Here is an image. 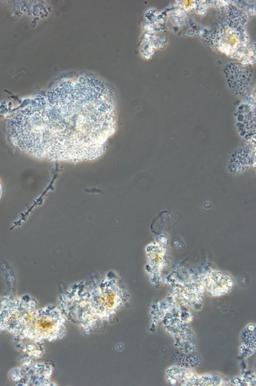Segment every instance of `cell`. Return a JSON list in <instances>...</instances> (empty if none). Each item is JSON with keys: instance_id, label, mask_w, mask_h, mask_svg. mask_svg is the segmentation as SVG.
<instances>
[{"instance_id": "obj_1", "label": "cell", "mask_w": 256, "mask_h": 386, "mask_svg": "<svg viewBox=\"0 0 256 386\" xmlns=\"http://www.w3.org/2000/svg\"><path fill=\"white\" fill-rule=\"evenodd\" d=\"M63 84L34 99L8 119L12 144L49 162L94 161L106 152L117 128L115 97L104 84Z\"/></svg>"}, {"instance_id": "obj_2", "label": "cell", "mask_w": 256, "mask_h": 386, "mask_svg": "<svg viewBox=\"0 0 256 386\" xmlns=\"http://www.w3.org/2000/svg\"><path fill=\"white\" fill-rule=\"evenodd\" d=\"M130 295L115 281L90 287L72 288L59 298L58 307L66 320L90 334L113 319L128 303Z\"/></svg>"}, {"instance_id": "obj_3", "label": "cell", "mask_w": 256, "mask_h": 386, "mask_svg": "<svg viewBox=\"0 0 256 386\" xmlns=\"http://www.w3.org/2000/svg\"><path fill=\"white\" fill-rule=\"evenodd\" d=\"M66 321L58 306L49 304L34 311L22 335L42 342L61 339L66 334Z\"/></svg>"}, {"instance_id": "obj_4", "label": "cell", "mask_w": 256, "mask_h": 386, "mask_svg": "<svg viewBox=\"0 0 256 386\" xmlns=\"http://www.w3.org/2000/svg\"><path fill=\"white\" fill-rule=\"evenodd\" d=\"M224 72L228 86L235 92L241 94L248 88L252 72L248 66L230 63L225 68Z\"/></svg>"}, {"instance_id": "obj_5", "label": "cell", "mask_w": 256, "mask_h": 386, "mask_svg": "<svg viewBox=\"0 0 256 386\" xmlns=\"http://www.w3.org/2000/svg\"><path fill=\"white\" fill-rule=\"evenodd\" d=\"M204 288L212 296H219L228 292L233 286L232 278L227 273L217 270L208 272L203 280Z\"/></svg>"}, {"instance_id": "obj_6", "label": "cell", "mask_w": 256, "mask_h": 386, "mask_svg": "<svg viewBox=\"0 0 256 386\" xmlns=\"http://www.w3.org/2000/svg\"><path fill=\"white\" fill-rule=\"evenodd\" d=\"M199 376L192 370L181 366H172L166 371L168 380L172 385H198Z\"/></svg>"}, {"instance_id": "obj_7", "label": "cell", "mask_w": 256, "mask_h": 386, "mask_svg": "<svg viewBox=\"0 0 256 386\" xmlns=\"http://www.w3.org/2000/svg\"><path fill=\"white\" fill-rule=\"evenodd\" d=\"M256 326L254 323H250L242 331L240 339L243 345L252 351L255 350Z\"/></svg>"}, {"instance_id": "obj_8", "label": "cell", "mask_w": 256, "mask_h": 386, "mask_svg": "<svg viewBox=\"0 0 256 386\" xmlns=\"http://www.w3.org/2000/svg\"><path fill=\"white\" fill-rule=\"evenodd\" d=\"M225 384L224 380L216 374H208L199 376L198 385H220Z\"/></svg>"}, {"instance_id": "obj_9", "label": "cell", "mask_w": 256, "mask_h": 386, "mask_svg": "<svg viewBox=\"0 0 256 386\" xmlns=\"http://www.w3.org/2000/svg\"><path fill=\"white\" fill-rule=\"evenodd\" d=\"M2 184H1V183L0 182V199L2 195Z\"/></svg>"}]
</instances>
